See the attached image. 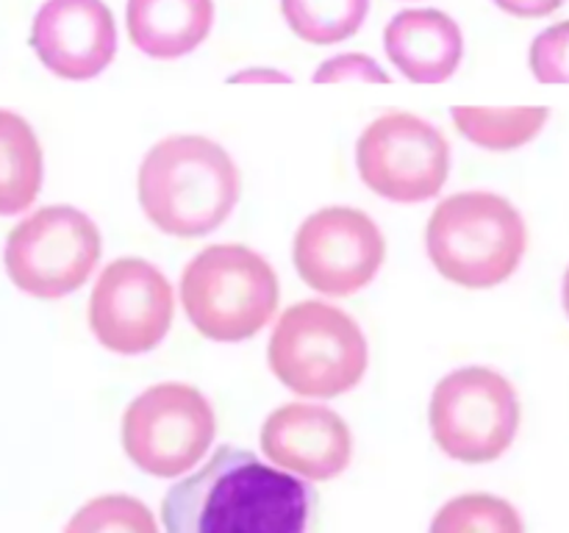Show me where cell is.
I'll return each instance as SVG.
<instances>
[{
	"mask_svg": "<svg viewBox=\"0 0 569 533\" xmlns=\"http://www.w3.org/2000/svg\"><path fill=\"white\" fill-rule=\"evenodd\" d=\"M309 481L256 453L220 447L161 500L164 533H309Z\"/></svg>",
	"mask_w": 569,
	"mask_h": 533,
	"instance_id": "cell-1",
	"label": "cell"
},
{
	"mask_svg": "<svg viewBox=\"0 0 569 533\" xmlns=\"http://www.w3.org/2000/svg\"><path fill=\"white\" fill-rule=\"evenodd\" d=\"M139 205L150 225L181 239L217 231L237 209L242 175L220 142L176 133L148 150L137 178Z\"/></svg>",
	"mask_w": 569,
	"mask_h": 533,
	"instance_id": "cell-2",
	"label": "cell"
},
{
	"mask_svg": "<svg viewBox=\"0 0 569 533\" xmlns=\"http://www.w3.org/2000/svg\"><path fill=\"white\" fill-rule=\"evenodd\" d=\"M426 250L442 278L465 289H495L509 281L528 250V228L503 194L459 192L433 209Z\"/></svg>",
	"mask_w": 569,
	"mask_h": 533,
	"instance_id": "cell-3",
	"label": "cell"
},
{
	"mask_svg": "<svg viewBox=\"0 0 569 533\" xmlns=\"http://www.w3.org/2000/svg\"><path fill=\"white\" fill-rule=\"evenodd\" d=\"M267 361L289 392L331 400L359 386L370 364V348L348 311L326 300H303L278 316Z\"/></svg>",
	"mask_w": 569,
	"mask_h": 533,
	"instance_id": "cell-4",
	"label": "cell"
},
{
	"mask_svg": "<svg viewBox=\"0 0 569 533\" xmlns=\"http://www.w3.org/2000/svg\"><path fill=\"white\" fill-rule=\"evenodd\" d=\"M181 305L200 336L244 342L264 331L278 311V275L248 244L226 242L200 250L181 275Z\"/></svg>",
	"mask_w": 569,
	"mask_h": 533,
	"instance_id": "cell-5",
	"label": "cell"
},
{
	"mask_svg": "<svg viewBox=\"0 0 569 533\" xmlns=\"http://www.w3.org/2000/svg\"><path fill=\"white\" fill-rule=\"evenodd\" d=\"M428 422L445 455L461 464H489L515 444L520 398L503 372L461 366L433 386Z\"/></svg>",
	"mask_w": 569,
	"mask_h": 533,
	"instance_id": "cell-6",
	"label": "cell"
},
{
	"mask_svg": "<svg viewBox=\"0 0 569 533\" xmlns=\"http://www.w3.org/2000/svg\"><path fill=\"white\" fill-rule=\"evenodd\" d=\"M100 248V231L87 211L44 205L11 228L3 244V266L22 294L59 300L89 281Z\"/></svg>",
	"mask_w": 569,
	"mask_h": 533,
	"instance_id": "cell-7",
	"label": "cell"
},
{
	"mask_svg": "<svg viewBox=\"0 0 569 533\" xmlns=\"http://www.w3.org/2000/svg\"><path fill=\"white\" fill-rule=\"evenodd\" d=\"M217 436L209 398L189 383H156L122 414V450L137 470L153 477L192 472Z\"/></svg>",
	"mask_w": 569,
	"mask_h": 533,
	"instance_id": "cell-8",
	"label": "cell"
},
{
	"mask_svg": "<svg viewBox=\"0 0 569 533\" xmlns=\"http://www.w3.org/2000/svg\"><path fill=\"white\" fill-rule=\"evenodd\" d=\"M356 170L365 187L389 203H426L448 183L450 144L422 117L387 111L361 131Z\"/></svg>",
	"mask_w": 569,
	"mask_h": 533,
	"instance_id": "cell-9",
	"label": "cell"
},
{
	"mask_svg": "<svg viewBox=\"0 0 569 533\" xmlns=\"http://www.w3.org/2000/svg\"><path fill=\"white\" fill-rule=\"evenodd\" d=\"M176 289L150 261L126 255L103 266L89 298V328L117 355H144L164 342Z\"/></svg>",
	"mask_w": 569,
	"mask_h": 533,
	"instance_id": "cell-10",
	"label": "cell"
},
{
	"mask_svg": "<svg viewBox=\"0 0 569 533\" xmlns=\"http://www.w3.org/2000/svg\"><path fill=\"white\" fill-rule=\"evenodd\" d=\"M387 242L370 214L328 205L300 222L292 259L303 283L328 298H348L376 281Z\"/></svg>",
	"mask_w": 569,
	"mask_h": 533,
	"instance_id": "cell-11",
	"label": "cell"
},
{
	"mask_svg": "<svg viewBox=\"0 0 569 533\" xmlns=\"http://www.w3.org/2000/svg\"><path fill=\"white\" fill-rule=\"evenodd\" d=\"M31 48L64 81L98 78L117 56V22L103 0H44L31 22Z\"/></svg>",
	"mask_w": 569,
	"mask_h": 533,
	"instance_id": "cell-12",
	"label": "cell"
},
{
	"mask_svg": "<svg viewBox=\"0 0 569 533\" xmlns=\"http://www.w3.org/2000/svg\"><path fill=\"white\" fill-rule=\"evenodd\" d=\"M270 464L303 477L331 481L342 475L353 459V433L348 422L322 403H287L272 411L259 433Z\"/></svg>",
	"mask_w": 569,
	"mask_h": 533,
	"instance_id": "cell-13",
	"label": "cell"
},
{
	"mask_svg": "<svg viewBox=\"0 0 569 533\" xmlns=\"http://www.w3.org/2000/svg\"><path fill=\"white\" fill-rule=\"evenodd\" d=\"M389 61L415 83H445L465 59L459 22L439 9H406L383 31Z\"/></svg>",
	"mask_w": 569,
	"mask_h": 533,
	"instance_id": "cell-14",
	"label": "cell"
},
{
	"mask_svg": "<svg viewBox=\"0 0 569 533\" xmlns=\"http://www.w3.org/2000/svg\"><path fill=\"white\" fill-rule=\"evenodd\" d=\"M214 0H128L126 28L133 48L150 59H181L206 42Z\"/></svg>",
	"mask_w": 569,
	"mask_h": 533,
	"instance_id": "cell-15",
	"label": "cell"
},
{
	"mask_svg": "<svg viewBox=\"0 0 569 533\" xmlns=\"http://www.w3.org/2000/svg\"><path fill=\"white\" fill-rule=\"evenodd\" d=\"M44 181L42 144L31 122L11 109H0V217L31 209Z\"/></svg>",
	"mask_w": 569,
	"mask_h": 533,
	"instance_id": "cell-16",
	"label": "cell"
},
{
	"mask_svg": "<svg viewBox=\"0 0 569 533\" xmlns=\"http://www.w3.org/2000/svg\"><path fill=\"white\" fill-rule=\"evenodd\" d=\"M453 125L465 139L483 150L506 153L526 148L548 125V105H520V109H478V105H453Z\"/></svg>",
	"mask_w": 569,
	"mask_h": 533,
	"instance_id": "cell-17",
	"label": "cell"
},
{
	"mask_svg": "<svg viewBox=\"0 0 569 533\" xmlns=\"http://www.w3.org/2000/svg\"><path fill=\"white\" fill-rule=\"evenodd\" d=\"M370 0H281L287 26L309 44H339L367 20Z\"/></svg>",
	"mask_w": 569,
	"mask_h": 533,
	"instance_id": "cell-18",
	"label": "cell"
},
{
	"mask_svg": "<svg viewBox=\"0 0 569 533\" xmlns=\"http://www.w3.org/2000/svg\"><path fill=\"white\" fill-rule=\"evenodd\" d=\"M428 533H526V522L509 500L470 492L448 500L431 520Z\"/></svg>",
	"mask_w": 569,
	"mask_h": 533,
	"instance_id": "cell-19",
	"label": "cell"
},
{
	"mask_svg": "<svg viewBox=\"0 0 569 533\" xmlns=\"http://www.w3.org/2000/svg\"><path fill=\"white\" fill-rule=\"evenodd\" d=\"M64 533H159L156 516L131 494H103L72 514Z\"/></svg>",
	"mask_w": 569,
	"mask_h": 533,
	"instance_id": "cell-20",
	"label": "cell"
},
{
	"mask_svg": "<svg viewBox=\"0 0 569 533\" xmlns=\"http://www.w3.org/2000/svg\"><path fill=\"white\" fill-rule=\"evenodd\" d=\"M528 64L539 83H569V20L537 33Z\"/></svg>",
	"mask_w": 569,
	"mask_h": 533,
	"instance_id": "cell-21",
	"label": "cell"
},
{
	"mask_svg": "<svg viewBox=\"0 0 569 533\" xmlns=\"http://www.w3.org/2000/svg\"><path fill=\"white\" fill-rule=\"evenodd\" d=\"M317 83H389V72L367 53H339L322 61L315 72Z\"/></svg>",
	"mask_w": 569,
	"mask_h": 533,
	"instance_id": "cell-22",
	"label": "cell"
},
{
	"mask_svg": "<svg viewBox=\"0 0 569 533\" xmlns=\"http://www.w3.org/2000/svg\"><path fill=\"white\" fill-rule=\"evenodd\" d=\"M492 3L511 17L539 20V17H548L553 14V11H559L567 0H492Z\"/></svg>",
	"mask_w": 569,
	"mask_h": 533,
	"instance_id": "cell-23",
	"label": "cell"
},
{
	"mask_svg": "<svg viewBox=\"0 0 569 533\" xmlns=\"http://www.w3.org/2000/svg\"><path fill=\"white\" fill-rule=\"evenodd\" d=\"M228 83H292V76L276 67H242L228 76Z\"/></svg>",
	"mask_w": 569,
	"mask_h": 533,
	"instance_id": "cell-24",
	"label": "cell"
},
{
	"mask_svg": "<svg viewBox=\"0 0 569 533\" xmlns=\"http://www.w3.org/2000/svg\"><path fill=\"white\" fill-rule=\"evenodd\" d=\"M561 303H565V311H567V316H569V266H567V272H565V281H561Z\"/></svg>",
	"mask_w": 569,
	"mask_h": 533,
	"instance_id": "cell-25",
	"label": "cell"
}]
</instances>
